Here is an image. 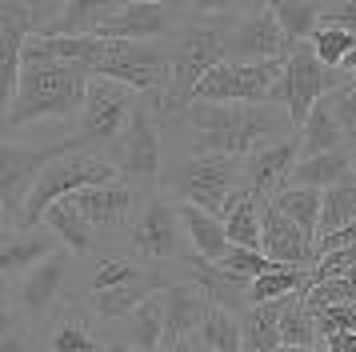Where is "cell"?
<instances>
[{"label":"cell","instance_id":"836d02e7","mask_svg":"<svg viewBox=\"0 0 356 352\" xmlns=\"http://www.w3.org/2000/svg\"><path fill=\"white\" fill-rule=\"evenodd\" d=\"M356 221V173L348 176V180H340V184H332V189L324 192V208H321V237H316V244L321 240H328L332 232H340L344 224Z\"/></svg>","mask_w":356,"mask_h":352},{"label":"cell","instance_id":"7402d4cb","mask_svg":"<svg viewBox=\"0 0 356 352\" xmlns=\"http://www.w3.org/2000/svg\"><path fill=\"white\" fill-rule=\"evenodd\" d=\"M188 276H193V285L200 288V296L216 308H228V312H236L244 317L252 304H248V280L241 276H232L225 272L220 264H209V260H200V256H188Z\"/></svg>","mask_w":356,"mask_h":352},{"label":"cell","instance_id":"8d00e7d4","mask_svg":"<svg viewBox=\"0 0 356 352\" xmlns=\"http://www.w3.org/2000/svg\"><path fill=\"white\" fill-rule=\"evenodd\" d=\"M328 100H332V112H337L340 132H344V148L356 157V84L353 80H344Z\"/></svg>","mask_w":356,"mask_h":352},{"label":"cell","instance_id":"2e32d148","mask_svg":"<svg viewBox=\"0 0 356 352\" xmlns=\"http://www.w3.org/2000/svg\"><path fill=\"white\" fill-rule=\"evenodd\" d=\"M264 240H260V253L268 256L273 264H284V269H316L321 264V248H316V240L300 232L289 216H280L273 208V200H264Z\"/></svg>","mask_w":356,"mask_h":352},{"label":"cell","instance_id":"4316f807","mask_svg":"<svg viewBox=\"0 0 356 352\" xmlns=\"http://www.w3.org/2000/svg\"><path fill=\"white\" fill-rule=\"evenodd\" d=\"M296 141H300V160L344 148V132H340V120H337V112H332V100H321L316 109L308 112V120L300 125Z\"/></svg>","mask_w":356,"mask_h":352},{"label":"cell","instance_id":"e0dca14e","mask_svg":"<svg viewBox=\"0 0 356 352\" xmlns=\"http://www.w3.org/2000/svg\"><path fill=\"white\" fill-rule=\"evenodd\" d=\"M136 192L140 189H132L124 180H113V184H100V189L76 192L72 200H76V208L84 212V221L92 224L97 232L116 237V232L129 224V212H132V205H136Z\"/></svg>","mask_w":356,"mask_h":352},{"label":"cell","instance_id":"bcb514c9","mask_svg":"<svg viewBox=\"0 0 356 352\" xmlns=\"http://www.w3.org/2000/svg\"><path fill=\"white\" fill-rule=\"evenodd\" d=\"M177 352H212V349H200V344H196V340H184V344H180Z\"/></svg>","mask_w":356,"mask_h":352},{"label":"cell","instance_id":"1f68e13d","mask_svg":"<svg viewBox=\"0 0 356 352\" xmlns=\"http://www.w3.org/2000/svg\"><path fill=\"white\" fill-rule=\"evenodd\" d=\"M312 288V272L308 269H284L276 264L273 272H264L260 280L248 285V304H276L284 296H296V292H308Z\"/></svg>","mask_w":356,"mask_h":352},{"label":"cell","instance_id":"ffe728a7","mask_svg":"<svg viewBox=\"0 0 356 352\" xmlns=\"http://www.w3.org/2000/svg\"><path fill=\"white\" fill-rule=\"evenodd\" d=\"M60 240L52 237V228H36V232H4L0 240V276L8 280H24L36 264H44L56 253Z\"/></svg>","mask_w":356,"mask_h":352},{"label":"cell","instance_id":"4dcf8cb0","mask_svg":"<svg viewBox=\"0 0 356 352\" xmlns=\"http://www.w3.org/2000/svg\"><path fill=\"white\" fill-rule=\"evenodd\" d=\"M244 324V352H280V301L276 304H252L241 317Z\"/></svg>","mask_w":356,"mask_h":352},{"label":"cell","instance_id":"60d3db41","mask_svg":"<svg viewBox=\"0 0 356 352\" xmlns=\"http://www.w3.org/2000/svg\"><path fill=\"white\" fill-rule=\"evenodd\" d=\"M0 352H33V344H29V336H24V328H20L13 317H4V333H0Z\"/></svg>","mask_w":356,"mask_h":352},{"label":"cell","instance_id":"f6af8a7d","mask_svg":"<svg viewBox=\"0 0 356 352\" xmlns=\"http://www.w3.org/2000/svg\"><path fill=\"white\" fill-rule=\"evenodd\" d=\"M104 352H136V349H129V344H120V340H108V344H104Z\"/></svg>","mask_w":356,"mask_h":352},{"label":"cell","instance_id":"d6986e66","mask_svg":"<svg viewBox=\"0 0 356 352\" xmlns=\"http://www.w3.org/2000/svg\"><path fill=\"white\" fill-rule=\"evenodd\" d=\"M204 312H209V301L200 296V288L193 280L164 288V349L177 352L188 336H196Z\"/></svg>","mask_w":356,"mask_h":352},{"label":"cell","instance_id":"ba28073f","mask_svg":"<svg viewBox=\"0 0 356 352\" xmlns=\"http://www.w3.org/2000/svg\"><path fill=\"white\" fill-rule=\"evenodd\" d=\"M284 77V61L268 64H216L200 80L193 104H273V88Z\"/></svg>","mask_w":356,"mask_h":352},{"label":"cell","instance_id":"603a6c76","mask_svg":"<svg viewBox=\"0 0 356 352\" xmlns=\"http://www.w3.org/2000/svg\"><path fill=\"white\" fill-rule=\"evenodd\" d=\"M180 221H184V232H188L200 260L220 264L232 253V240H228V228L220 216H212V212H204V208H196V205H180Z\"/></svg>","mask_w":356,"mask_h":352},{"label":"cell","instance_id":"30bf717a","mask_svg":"<svg viewBox=\"0 0 356 352\" xmlns=\"http://www.w3.org/2000/svg\"><path fill=\"white\" fill-rule=\"evenodd\" d=\"M344 80L348 77L340 68H328V64L316 61L312 45L292 48V56L284 61V84H289V116H292V125H296V132L308 120V112L316 109L321 100H328Z\"/></svg>","mask_w":356,"mask_h":352},{"label":"cell","instance_id":"5b68a950","mask_svg":"<svg viewBox=\"0 0 356 352\" xmlns=\"http://www.w3.org/2000/svg\"><path fill=\"white\" fill-rule=\"evenodd\" d=\"M97 80H116L136 96H148L152 109H164V96L172 84V56L156 45H132V40H104L100 61L88 68Z\"/></svg>","mask_w":356,"mask_h":352},{"label":"cell","instance_id":"484cf974","mask_svg":"<svg viewBox=\"0 0 356 352\" xmlns=\"http://www.w3.org/2000/svg\"><path fill=\"white\" fill-rule=\"evenodd\" d=\"M44 228H52V237L60 240L72 256H84L92 248V240H97V228L84 221V212L76 208L72 196H68V200H56V205L44 212Z\"/></svg>","mask_w":356,"mask_h":352},{"label":"cell","instance_id":"ee69618b","mask_svg":"<svg viewBox=\"0 0 356 352\" xmlns=\"http://www.w3.org/2000/svg\"><path fill=\"white\" fill-rule=\"evenodd\" d=\"M340 72H344V77H348V80L356 84V52L348 56V61H344V68H340Z\"/></svg>","mask_w":356,"mask_h":352},{"label":"cell","instance_id":"74e56055","mask_svg":"<svg viewBox=\"0 0 356 352\" xmlns=\"http://www.w3.org/2000/svg\"><path fill=\"white\" fill-rule=\"evenodd\" d=\"M312 320H316V333H321V340L356 333V304H324V308H316V312H312Z\"/></svg>","mask_w":356,"mask_h":352},{"label":"cell","instance_id":"e575fe53","mask_svg":"<svg viewBox=\"0 0 356 352\" xmlns=\"http://www.w3.org/2000/svg\"><path fill=\"white\" fill-rule=\"evenodd\" d=\"M148 269H136L129 264L124 256H104L97 260V269L88 272V280H84V296H97V292H108V288H120V285H132V280H140Z\"/></svg>","mask_w":356,"mask_h":352},{"label":"cell","instance_id":"b9f144b4","mask_svg":"<svg viewBox=\"0 0 356 352\" xmlns=\"http://www.w3.org/2000/svg\"><path fill=\"white\" fill-rule=\"evenodd\" d=\"M316 248H321V256L324 253H340V248H356V221L344 224V228H340V232H332L328 240H321Z\"/></svg>","mask_w":356,"mask_h":352},{"label":"cell","instance_id":"277c9868","mask_svg":"<svg viewBox=\"0 0 356 352\" xmlns=\"http://www.w3.org/2000/svg\"><path fill=\"white\" fill-rule=\"evenodd\" d=\"M72 152H81L76 136L40 144V148H24L17 141L0 144V216H4V232H17L36 180L49 173L56 160L72 157Z\"/></svg>","mask_w":356,"mask_h":352},{"label":"cell","instance_id":"7dc6e473","mask_svg":"<svg viewBox=\"0 0 356 352\" xmlns=\"http://www.w3.org/2000/svg\"><path fill=\"white\" fill-rule=\"evenodd\" d=\"M280 352H328L324 344H316V349H280Z\"/></svg>","mask_w":356,"mask_h":352},{"label":"cell","instance_id":"5bb4252c","mask_svg":"<svg viewBox=\"0 0 356 352\" xmlns=\"http://www.w3.org/2000/svg\"><path fill=\"white\" fill-rule=\"evenodd\" d=\"M65 276H68V253L56 248L44 264H36L17 285V292H13L17 312H4V317H24V320H40L44 324L52 317V308L60 304V296H65Z\"/></svg>","mask_w":356,"mask_h":352},{"label":"cell","instance_id":"3957f363","mask_svg":"<svg viewBox=\"0 0 356 352\" xmlns=\"http://www.w3.org/2000/svg\"><path fill=\"white\" fill-rule=\"evenodd\" d=\"M88 84H92V72L84 64L24 52L20 93L13 100V109H4V136L13 128L33 125V120H68V116L84 112Z\"/></svg>","mask_w":356,"mask_h":352},{"label":"cell","instance_id":"52a82bcc","mask_svg":"<svg viewBox=\"0 0 356 352\" xmlns=\"http://www.w3.org/2000/svg\"><path fill=\"white\" fill-rule=\"evenodd\" d=\"M100 157L108 160L116 168V176L132 184V189H152L161 180V164H164V152H161V128H156V116H152V104L132 116V125L116 136Z\"/></svg>","mask_w":356,"mask_h":352},{"label":"cell","instance_id":"8992f818","mask_svg":"<svg viewBox=\"0 0 356 352\" xmlns=\"http://www.w3.org/2000/svg\"><path fill=\"white\" fill-rule=\"evenodd\" d=\"M164 184L172 196H180L184 205H196L212 212V216H225V205L244 189V160L236 157H184L180 164L168 168Z\"/></svg>","mask_w":356,"mask_h":352},{"label":"cell","instance_id":"d590c367","mask_svg":"<svg viewBox=\"0 0 356 352\" xmlns=\"http://www.w3.org/2000/svg\"><path fill=\"white\" fill-rule=\"evenodd\" d=\"M308 45H312V52H316V61L321 64H328V68H344V61L356 52V36L353 32H344V29H332V24H321Z\"/></svg>","mask_w":356,"mask_h":352},{"label":"cell","instance_id":"7bdbcfd3","mask_svg":"<svg viewBox=\"0 0 356 352\" xmlns=\"http://www.w3.org/2000/svg\"><path fill=\"white\" fill-rule=\"evenodd\" d=\"M328 352H356V333H344V336H328L324 340Z\"/></svg>","mask_w":356,"mask_h":352},{"label":"cell","instance_id":"9a60e30c","mask_svg":"<svg viewBox=\"0 0 356 352\" xmlns=\"http://www.w3.org/2000/svg\"><path fill=\"white\" fill-rule=\"evenodd\" d=\"M300 141L296 136H284V141L260 144L252 157L244 160V189L260 196V200H273L280 189H289L292 173L300 164Z\"/></svg>","mask_w":356,"mask_h":352},{"label":"cell","instance_id":"ac0fdd59","mask_svg":"<svg viewBox=\"0 0 356 352\" xmlns=\"http://www.w3.org/2000/svg\"><path fill=\"white\" fill-rule=\"evenodd\" d=\"M168 285H172V280H168L164 272H145V276H140V280H132V285L108 288V292H97V296H84V304H88V312L100 317L104 324H124L140 304L152 301V296L164 292Z\"/></svg>","mask_w":356,"mask_h":352},{"label":"cell","instance_id":"f35d334b","mask_svg":"<svg viewBox=\"0 0 356 352\" xmlns=\"http://www.w3.org/2000/svg\"><path fill=\"white\" fill-rule=\"evenodd\" d=\"M220 269L252 285V280H260L264 272H273L276 264H273V260H268L264 253H252V248H232V253H228L225 260H220Z\"/></svg>","mask_w":356,"mask_h":352},{"label":"cell","instance_id":"7a4b0ae2","mask_svg":"<svg viewBox=\"0 0 356 352\" xmlns=\"http://www.w3.org/2000/svg\"><path fill=\"white\" fill-rule=\"evenodd\" d=\"M200 157L248 160L260 144L292 136V116L280 104H193L184 112Z\"/></svg>","mask_w":356,"mask_h":352},{"label":"cell","instance_id":"83f0119b","mask_svg":"<svg viewBox=\"0 0 356 352\" xmlns=\"http://www.w3.org/2000/svg\"><path fill=\"white\" fill-rule=\"evenodd\" d=\"M120 344H129L136 352H168L164 349V292H156L152 301H145L124 320Z\"/></svg>","mask_w":356,"mask_h":352},{"label":"cell","instance_id":"44dd1931","mask_svg":"<svg viewBox=\"0 0 356 352\" xmlns=\"http://www.w3.org/2000/svg\"><path fill=\"white\" fill-rule=\"evenodd\" d=\"M44 349L49 352H104L92 324H88V304L68 301L44 320Z\"/></svg>","mask_w":356,"mask_h":352},{"label":"cell","instance_id":"6da1fadb","mask_svg":"<svg viewBox=\"0 0 356 352\" xmlns=\"http://www.w3.org/2000/svg\"><path fill=\"white\" fill-rule=\"evenodd\" d=\"M244 8L248 4H188V16H196V20L184 24L177 45L168 48V56H172V84H168V96H164L161 112L193 109V96L200 88V80L209 77L216 64H225L228 32L236 29Z\"/></svg>","mask_w":356,"mask_h":352},{"label":"cell","instance_id":"f1b7e54d","mask_svg":"<svg viewBox=\"0 0 356 352\" xmlns=\"http://www.w3.org/2000/svg\"><path fill=\"white\" fill-rule=\"evenodd\" d=\"M273 208L280 212V216H289L300 232H308V237L316 240L321 237V208H324V192L316 189H296V184H289V189H280L273 196Z\"/></svg>","mask_w":356,"mask_h":352},{"label":"cell","instance_id":"7c38bea8","mask_svg":"<svg viewBox=\"0 0 356 352\" xmlns=\"http://www.w3.org/2000/svg\"><path fill=\"white\" fill-rule=\"evenodd\" d=\"M180 16H188V4H156V0H132L120 4V13L100 29V40H132V45H148L156 36H172L184 32Z\"/></svg>","mask_w":356,"mask_h":352},{"label":"cell","instance_id":"ab89813d","mask_svg":"<svg viewBox=\"0 0 356 352\" xmlns=\"http://www.w3.org/2000/svg\"><path fill=\"white\" fill-rule=\"evenodd\" d=\"M321 24H332V29H344L356 36V0H348V4H324Z\"/></svg>","mask_w":356,"mask_h":352},{"label":"cell","instance_id":"c3c4849f","mask_svg":"<svg viewBox=\"0 0 356 352\" xmlns=\"http://www.w3.org/2000/svg\"><path fill=\"white\" fill-rule=\"evenodd\" d=\"M353 173H356V168H353Z\"/></svg>","mask_w":356,"mask_h":352},{"label":"cell","instance_id":"d6a6232c","mask_svg":"<svg viewBox=\"0 0 356 352\" xmlns=\"http://www.w3.org/2000/svg\"><path fill=\"white\" fill-rule=\"evenodd\" d=\"M273 13H276V24L284 32L289 48H296V45H308L316 36V29H321V20H324V4L296 0V4H273Z\"/></svg>","mask_w":356,"mask_h":352},{"label":"cell","instance_id":"cb8c5ba5","mask_svg":"<svg viewBox=\"0 0 356 352\" xmlns=\"http://www.w3.org/2000/svg\"><path fill=\"white\" fill-rule=\"evenodd\" d=\"M260 216H264V200L252 196L248 189H241L232 200H228L220 221H225V228H228L232 248H252V253H260V240H264V224H260Z\"/></svg>","mask_w":356,"mask_h":352},{"label":"cell","instance_id":"9c48e42d","mask_svg":"<svg viewBox=\"0 0 356 352\" xmlns=\"http://www.w3.org/2000/svg\"><path fill=\"white\" fill-rule=\"evenodd\" d=\"M145 109V100L116 84V80H97L88 84V96H84V112H81V128H76V144H100V152L132 125V116Z\"/></svg>","mask_w":356,"mask_h":352},{"label":"cell","instance_id":"d4e9b609","mask_svg":"<svg viewBox=\"0 0 356 352\" xmlns=\"http://www.w3.org/2000/svg\"><path fill=\"white\" fill-rule=\"evenodd\" d=\"M356 168V157L348 152V148H337V152H324V157H308L296 164V173H292L289 184H296V189H316V192H328L332 184H340V180H348Z\"/></svg>","mask_w":356,"mask_h":352},{"label":"cell","instance_id":"f546056e","mask_svg":"<svg viewBox=\"0 0 356 352\" xmlns=\"http://www.w3.org/2000/svg\"><path fill=\"white\" fill-rule=\"evenodd\" d=\"M188 340H196L200 349H212V352H241L244 349V324L236 312L209 304V312L200 320L196 336H188Z\"/></svg>","mask_w":356,"mask_h":352},{"label":"cell","instance_id":"4fadbf2b","mask_svg":"<svg viewBox=\"0 0 356 352\" xmlns=\"http://www.w3.org/2000/svg\"><path fill=\"white\" fill-rule=\"evenodd\" d=\"M129 240L132 248H140V256H148V260H177L180 240H184L180 208L168 196H148L136 224L129 228Z\"/></svg>","mask_w":356,"mask_h":352},{"label":"cell","instance_id":"8fae6325","mask_svg":"<svg viewBox=\"0 0 356 352\" xmlns=\"http://www.w3.org/2000/svg\"><path fill=\"white\" fill-rule=\"evenodd\" d=\"M292 48L284 32L276 24L273 4H248L236 29L228 32V56L232 64H268V61H289Z\"/></svg>","mask_w":356,"mask_h":352}]
</instances>
